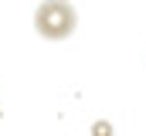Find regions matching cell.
Returning <instances> with one entry per match:
<instances>
[{"label":"cell","mask_w":146,"mask_h":136,"mask_svg":"<svg viewBox=\"0 0 146 136\" xmlns=\"http://www.w3.org/2000/svg\"><path fill=\"white\" fill-rule=\"evenodd\" d=\"M78 27V10L72 0H44L34 10V31L44 41H68Z\"/></svg>","instance_id":"6da1fadb"}]
</instances>
